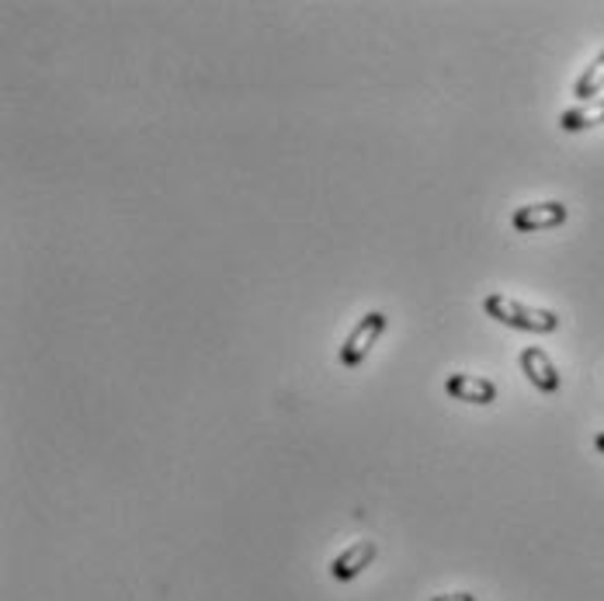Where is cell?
Listing matches in <instances>:
<instances>
[{"label": "cell", "mask_w": 604, "mask_h": 601, "mask_svg": "<svg viewBox=\"0 0 604 601\" xmlns=\"http://www.w3.org/2000/svg\"><path fill=\"white\" fill-rule=\"evenodd\" d=\"M483 310L490 321L514 327V330H531V334H553L559 327V316L553 310H539V306H525L518 299H511L504 292H490L483 299Z\"/></svg>", "instance_id": "1"}, {"label": "cell", "mask_w": 604, "mask_h": 601, "mask_svg": "<svg viewBox=\"0 0 604 601\" xmlns=\"http://www.w3.org/2000/svg\"><path fill=\"white\" fill-rule=\"evenodd\" d=\"M382 330H386V313H379V310L365 313L362 321H358V327H354V330L348 334L341 355H337V359H341V365H344V368L362 365V362L368 359V351L376 348V341L382 338Z\"/></svg>", "instance_id": "2"}, {"label": "cell", "mask_w": 604, "mask_h": 601, "mask_svg": "<svg viewBox=\"0 0 604 601\" xmlns=\"http://www.w3.org/2000/svg\"><path fill=\"white\" fill-rule=\"evenodd\" d=\"M570 220V209L563 202H536V205H521L514 209L511 216V226L518 229V234H536V229H553V226H563Z\"/></svg>", "instance_id": "3"}, {"label": "cell", "mask_w": 604, "mask_h": 601, "mask_svg": "<svg viewBox=\"0 0 604 601\" xmlns=\"http://www.w3.org/2000/svg\"><path fill=\"white\" fill-rule=\"evenodd\" d=\"M521 373L528 376V383L536 386L542 393H556L563 379H559V368L553 365V359L545 355L542 348H525L521 351Z\"/></svg>", "instance_id": "4"}, {"label": "cell", "mask_w": 604, "mask_h": 601, "mask_svg": "<svg viewBox=\"0 0 604 601\" xmlns=\"http://www.w3.org/2000/svg\"><path fill=\"white\" fill-rule=\"evenodd\" d=\"M376 556H379V546L372 539H358L330 563V574H334V580H354L362 571H368V563Z\"/></svg>", "instance_id": "5"}, {"label": "cell", "mask_w": 604, "mask_h": 601, "mask_svg": "<svg viewBox=\"0 0 604 601\" xmlns=\"http://www.w3.org/2000/svg\"><path fill=\"white\" fill-rule=\"evenodd\" d=\"M445 390L458 400V403H476V406H487L496 400V386L483 376H469V373H452L445 379Z\"/></svg>", "instance_id": "6"}, {"label": "cell", "mask_w": 604, "mask_h": 601, "mask_svg": "<svg viewBox=\"0 0 604 601\" xmlns=\"http://www.w3.org/2000/svg\"><path fill=\"white\" fill-rule=\"evenodd\" d=\"M594 126H604V98L588 101V104H577V109L559 115V129L563 133H583V129H594Z\"/></svg>", "instance_id": "7"}, {"label": "cell", "mask_w": 604, "mask_h": 601, "mask_svg": "<svg viewBox=\"0 0 604 601\" xmlns=\"http://www.w3.org/2000/svg\"><path fill=\"white\" fill-rule=\"evenodd\" d=\"M601 91H604V52L580 74V80L574 84V98H580L583 104H588V101H597Z\"/></svg>", "instance_id": "8"}, {"label": "cell", "mask_w": 604, "mask_h": 601, "mask_svg": "<svg viewBox=\"0 0 604 601\" xmlns=\"http://www.w3.org/2000/svg\"><path fill=\"white\" fill-rule=\"evenodd\" d=\"M431 601H476L469 591H455V594H438V598H431Z\"/></svg>", "instance_id": "9"}, {"label": "cell", "mask_w": 604, "mask_h": 601, "mask_svg": "<svg viewBox=\"0 0 604 601\" xmlns=\"http://www.w3.org/2000/svg\"><path fill=\"white\" fill-rule=\"evenodd\" d=\"M594 449H597V452H601V455H604V431H601V435H597V438H594Z\"/></svg>", "instance_id": "10"}]
</instances>
